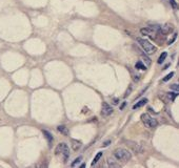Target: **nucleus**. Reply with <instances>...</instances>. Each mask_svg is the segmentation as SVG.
Returning a JSON list of instances; mask_svg holds the SVG:
<instances>
[{"label": "nucleus", "instance_id": "f257e3e1", "mask_svg": "<svg viewBox=\"0 0 179 168\" xmlns=\"http://www.w3.org/2000/svg\"><path fill=\"white\" fill-rule=\"evenodd\" d=\"M114 157L118 161L128 162L132 159V153L128 149H125V148H117L114 151Z\"/></svg>", "mask_w": 179, "mask_h": 168}, {"label": "nucleus", "instance_id": "f03ea898", "mask_svg": "<svg viewBox=\"0 0 179 168\" xmlns=\"http://www.w3.org/2000/svg\"><path fill=\"white\" fill-rule=\"evenodd\" d=\"M137 42L139 43V45L141 46L143 51L147 54H154L157 51V48L155 45H153L148 40H145L143 38H137Z\"/></svg>", "mask_w": 179, "mask_h": 168}, {"label": "nucleus", "instance_id": "7ed1b4c3", "mask_svg": "<svg viewBox=\"0 0 179 168\" xmlns=\"http://www.w3.org/2000/svg\"><path fill=\"white\" fill-rule=\"evenodd\" d=\"M68 152H70L68 146L65 144V143H60V144L56 147V149H55V153H56L57 156H61L64 163H67L68 157H70V153Z\"/></svg>", "mask_w": 179, "mask_h": 168}, {"label": "nucleus", "instance_id": "20e7f679", "mask_svg": "<svg viewBox=\"0 0 179 168\" xmlns=\"http://www.w3.org/2000/svg\"><path fill=\"white\" fill-rule=\"evenodd\" d=\"M141 121H142V123L148 128H155V127H157V125H158L157 120L154 119L153 117H151L148 114H142Z\"/></svg>", "mask_w": 179, "mask_h": 168}, {"label": "nucleus", "instance_id": "39448f33", "mask_svg": "<svg viewBox=\"0 0 179 168\" xmlns=\"http://www.w3.org/2000/svg\"><path fill=\"white\" fill-rule=\"evenodd\" d=\"M112 112H113V108L111 107V105H109L106 102H104V103L102 104V111H101V115L104 116V117H107V116H110Z\"/></svg>", "mask_w": 179, "mask_h": 168}, {"label": "nucleus", "instance_id": "423d86ee", "mask_svg": "<svg viewBox=\"0 0 179 168\" xmlns=\"http://www.w3.org/2000/svg\"><path fill=\"white\" fill-rule=\"evenodd\" d=\"M71 143H72V147H73L74 150H78L82 145L81 141H79V140H75V139H72Z\"/></svg>", "mask_w": 179, "mask_h": 168}, {"label": "nucleus", "instance_id": "0eeeda50", "mask_svg": "<svg viewBox=\"0 0 179 168\" xmlns=\"http://www.w3.org/2000/svg\"><path fill=\"white\" fill-rule=\"evenodd\" d=\"M42 134H43V136L45 137V139L48 140V142H49V145L51 146L52 142H53V137H52V134H49V131H46V130H42Z\"/></svg>", "mask_w": 179, "mask_h": 168}, {"label": "nucleus", "instance_id": "6e6552de", "mask_svg": "<svg viewBox=\"0 0 179 168\" xmlns=\"http://www.w3.org/2000/svg\"><path fill=\"white\" fill-rule=\"evenodd\" d=\"M148 102V99H141V100H140L139 102H137L136 104H135V105H133V109H136V108H139V107H141V106H143L144 105L145 103H147Z\"/></svg>", "mask_w": 179, "mask_h": 168}, {"label": "nucleus", "instance_id": "1a4fd4ad", "mask_svg": "<svg viewBox=\"0 0 179 168\" xmlns=\"http://www.w3.org/2000/svg\"><path fill=\"white\" fill-rule=\"evenodd\" d=\"M101 157H102V152H101V151H100V152H98L97 155L95 156V158H94V160H93V162H92V166H94V165H95L96 163H97L99 160H100Z\"/></svg>", "mask_w": 179, "mask_h": 168}, {"label": "nucleus", "instance_id": "9d476101", "mask_svg": "<svg viewBox=\"0 0 179 168\" xmlns=\"http://www.w3.org/2000/svg\"><path fill=\"white\" fill-rule=\"evenodd\" d=\"M135 67H136V68H138V70H147V67H145V65L143 64V63H142L141 61L137 62V63H136V65H135Z\"/></svg>", "mask_w": 179, "mask_h": 168}, {"label": "nucleus", "instance_id": "9b49d317", "mask_svg": "<svg viewBox=\"0 0 179 168\" xmlns=\"http://www.w3.org/2000/svg\"><path fill=\"white\" fill-rule=\"evenodd\" d=\"M57 129H58V131L62 133L63 134H68V129L64 125H59L58 127H57Z\"/></svg>", "mask_w": 179, "mask_h": 168}, {"label": "nucleus", "instance_id": "f8f14e48", "mask_svg": "<svg viewBox=\"0 0 179 168\" xmlns=\"http://www.w3.org/2000/svg\"><path fill=\"white\" fill-rule=\"evenodd\" d=\"M167 56V54L166 53V52H163V53H162V54L160 55V57L158 58V63H159V64H161V63L163 62L164 60H166Z\"/></svg>", "mask_w": 179, "mask_h": 168}, {"label": "nucleus", "instance_id": "ddd939ff", "mask_svg": "<svg viewBox=\"0 0 179 168\" xmlns=\"http://www.w3.org/2000/svg\"><path fill=\"white\" fill-rule=\"evenodd\" d=\"M141 58H142V61L144 62L148 66V65H151V59L148 56H145V55H141Z\"/></svg>", "mask_w": 179, "mask_h": 168}, {"label": "nucleus", "instance_id": "4468645a", "mask_svg": "<svg viewBox=\"0 0 179 168\" xmlns=\"http://www.w3.org/2000/svg\"><path fill=\"white\" fill-rule=\"evenodd\" d=\"M81 160H82V157H78V158H77V159L74 160V162L71 164V166H72V167H75L76 165H78L79 163H80V162H81Z\"/></svg>", "mask_w": 179, "mask_h": 168}, {"label": "nucleus", "instance_id": "2eb2a0df", "mask_svg": "<svg viewBox=\"0 0 179 168\" xmlns=\"http://www.w3.org/2000/svg\"><path fill=\"white\" fill-rule=\"evenodd\" d=\"M174 76V73H170V74H167V75L164 77L163 78V82H167V81H169V80L172 78V77Z\"/></svg>", "mask_w": 179, "mask_h": 168}, {"label": "nucleus", "instance_id": "dca6fc26", "mask_svg": "<svg viewBox=\"0 0 179 168\" xmlns=\"http://www.w3.org/2000/svg\"><path fill=\"white\" fill-rule=\"evenodd\" d=\"M107 161H109V166H110V167H118V166H119L118 164H115L114 162H113V160H110V159H109Z\"/></svg>", "mask_w": 179, "mask_h": 168}, {"label": "nucleus", "instance_id": "f3484780", "mask_svg": "<svg viewBox=\"0 0 179 168\" xmlns=\"http://www.w3.org/2000/svg\"><path fill=\"white\" fill-rule=\"evenodd\" d=\"M170 3L173 7V9H177V3H176L175 0H170Z\"/></svg>", "mask_w": 179, "mask_h": 168}, {"label": "nucleus", "instance_id": "a211bd4d", "mask_svg": "<svg viewBox=\"0 0 179 168\" xmlns=\"http://www.w3.org/2000/svg\"><path fill=\"white\" fill-rule=\"evenodd\" d=\"M177 95H178V93H169V97H171V99H172V100H174L175 97H176Z\"/></svg>", "mask_w": 179, "mask_h": 168}, {"label": "nucleus", "instance_id": "6ab92c4d", "mask_svg": "<svg viewBox=\"0 0 179 168\" xmlns=\"http://www.w3.org/2000/svg\"><path fill=\"white\" fill-rule=\"evenodd\" d=\"M172 89H175V90H176V93H178V92H179V87L177 86V84H173V85H172Z\"/></svg>", "mask_w": 179, "mask_h": 168}, {"label": "nucleus", "instance_id": "aec40b11", "mask_svg": "<svg viewBox=\"0 0 179 168\" xmlns=\"http://www.w3.org/2000/svg\"><path fill=\"white\" fill-rule=\"evenodd\" d=\"M109 144H110V141H106V143H104V145H103V146H107Z\"/></svg>", "mask_w": 179, "mask_h": 168}]
</instances>
